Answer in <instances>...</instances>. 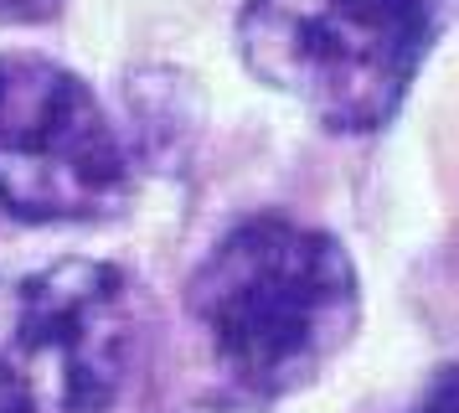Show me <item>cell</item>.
<instances>
[{"instance_id":"cell-1","label":"cell","mask_w":459,"mask_h":413,"mask_svg":"<svg viewBox=\"0 0 459 413\" xmlns=\"http://www.w3.org/2000/svg\"><path fill=\"white\" fill-rule=\"evenodd\" d=\"M181 305L217 398L273 409L351 347L361 274L335 233L290 212H253L191 268Z\"/></svg>"},{"instance_id":"cell-2","label":"cell","mask_w":459,"mask_h":413,"mask_svg":"<svg viewBox=\"0 0 459 413\" xmlns=\"http://www.w3.org/2000/svg\"><path fill=\"white\" fill-rule=\"evenodd\" d=\"M444 21L449 0H243L238 52L331 135H377L408 103Z\"/></svg>"},{"instance_id":"cell-3","label":"cell","mask_w":459,"mask_h":413,"mask_svg":"<svg viewBox=\"0 0 459 413\" xmlns=\"http://www.w3.org/2000/svg\"><path fill=\"white\" fill-rule=\"evenodd\" d=\"M140 347L125 268L63 259L0 279V413H108Z\"/></svg>"},{"instance_id":"cell-4","label":"cell","mask_w":459,"mask_h":413,"mask_svg":"<svg viewBox=\"0 0 459 413\" xmlns=\"http://www.w3.org/2000/svg\"><path fill=\"white\" fill-rule=\"evenodd\" d=\"M134 176L129 140L73 67L0 52V206L16 223L125 217Z\"/></svg>"},{"instance_id":"cell-5","label":"cell","mask_w":459,"mask_h":413,"mask_svg":"<svg viewBox=\"0 0 459 413\" xmlns=\"http://www.w3.org/2000/svg\"><path fill=\"white\" fill-rule=\"evenodd\" d=\"M67 0H0V21H22V26H42L57 21Z\"/></svg>"},{"instance_id":"cell-6","label":"cell","mask_w":459,"mask_h":413,"mask_svg":"<svg viewBox=\"0 0 459 413\" xmlns=\"http://www.w3.org/2000/svg\"><path fill=\"white\" fill-rule=\"evenodd\" d=\"M413 413H455V367H444L434 377V388L423 392V403Z\"/></svg>"}]
</instances>
